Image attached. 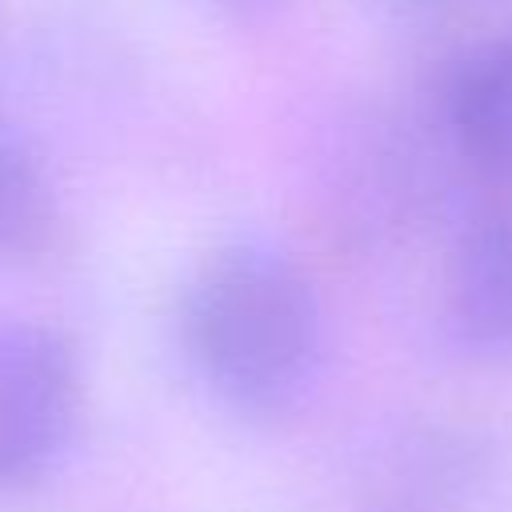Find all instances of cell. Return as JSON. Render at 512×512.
I'll return each instance as SVG.
<instances>
[{
	"label": "cell",
	"mask_w": 512,
	"mask_h": 512,
	"mask_svg": "<svg viewBox=\"0 0 512 512\" xmlns=\"http://www.w3.org/2000/svg\"><path fill=\"white\" fill-rule=\"evenodd\" d=\"M52 220V184L24 136L0 124V252L40 240Z\"/></svg>",
	"instance_id": "5b68a950"
},
{
	"label": "cell",
	"mask_w": 512,
	"mask_h": 512,
	"mask_svg": "<svg viewBox=\"0 0 512 512\" xmlns=\"http://www.w3.org/2000/svg\"><path fill=\"white\" fill-rule=\"evenodd\" d=\"M180 332L204 384L244 412L296 400L320 360L316 292L268 240H228L196 264Z\"/></svg>",
	"instance_id": "6da1fadb"
},
{
	"label": "cell",
	"mask_w": 512,
	"mask_h": 512,
	"mask_svg": "<svg viewBox=\"0 0 512 512\" xmlns=\"http://www.w3.org/2000/svg\"><path fill=\"white\" fill-rule=\"evenodd\" d=\"M80 360L48 324H0V492L36 484L80 420Z\"/></svg>",
	"instance_id": "7a4b0ae2"
},
{
	"label": "cell",
	"mask_w": 512,
	"mask_h": 512,
	"mask_svg": "<svg viewBox=\"0 0 512 512\" xmlns=\"http://www.w3.org/2000/svg\"><path fill=\"white\" fill-rule=\"evenodd\" d=\"M448 120L468 164L512 188V40L488 44L464 64Z\"/></svg>",
	"instance_id": "277c9868"
},
{
	"label": "cell",
	"mask_w": 512,
	"mask_h": 512,
	"mask_svg": "<svg viewBox=\"0 0 512 512\" xmlns=\"http://www.w3.org/2000/svg\"><path fill=\"white\" fill-rule=\"evenodd\" d=\"M448 316L476 352H512V200L480 212L456 244Z\"/></svg>",
	"instance_id": "3957f363"
}]
</instances>
